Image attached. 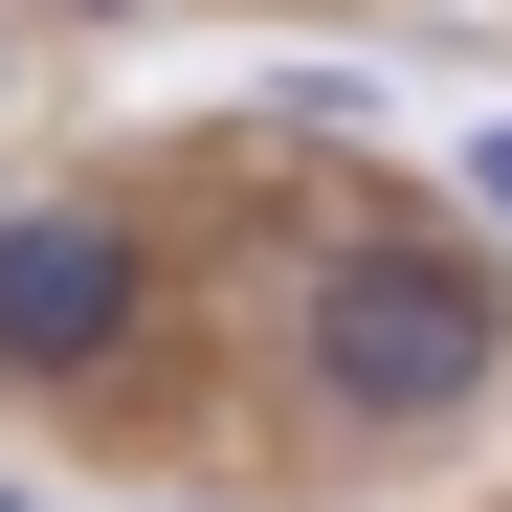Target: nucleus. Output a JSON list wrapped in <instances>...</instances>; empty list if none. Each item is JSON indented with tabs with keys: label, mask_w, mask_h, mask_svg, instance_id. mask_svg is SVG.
I'll return each mask as SVG.
<instances>
[{
	"label": "nucleus",
	"mask_w": 512,
	"mask_h": 512,
	"mask_svg": "<svg viewBox=\"0 0 512 512\" xmlns=\"http://www.w3.org/2000/svg\"><path fill=\"white\" fill-rule=\"evenodd\" d=\"M312 379L357 423H446L490 379V268H446V245H334L312 268Z\"/></svg>",
	"instance_id": "f257e3e1"
},
{
	"label": "nucleus",
	"mask_w": 512,
	"mask_h": 512,
	"mask_svg": "<svg viewBox=\"0 0 512 512\" xmlns=\"http://www.w3.org/2000/svg\"><path fill=\"white\" fill-rule=\"evenodd\" d=\"M112 334H134L112 201H0V379H90Z\"/></svg>",
	"instance_id": "f03ea898"
},
{
	"label": "nucleus",
	"mask_w": 512,
	"mask_h": 512,
	"mask_svg": "<svg viewBox=\"0 0 512 512\" xmlns=\"http://www.w3.org/2000/svg\"><path fill=\"white\" fill-rule=\"evenodd\" d=\"M468 179H490V201H512V134H490V156H468Z\"/></svg>",
	"instance_id": "7ed1b4c3"
},
{
	"label": "nucleus",
	"mask_w": 512,
	"mask_h": 512,
	"mask_svg": "<svg viewBox=\"0 0 512 512\" xmlns=\"http://www.w3.org/2000/svg\"><path fill=\"white\" fill-rule=\"evenodd\" d=\"M0 512H23V490H0Z\"/></svg>",
	"instance_id": "20e7f679"
}]
</instances>
